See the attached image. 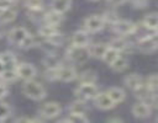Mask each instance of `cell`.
<instances>
[{"label": "cell", "instance_id": "cell-27", "mask_svg": "<svg viewBox=\"0 0 158 123\" xmlns=\"http://www.w3.org/2000/svg\"><path fill=\"white\" fill-rule=\"evenodd\" d=\"M16 16H17V11L14 7L0 10V25L10 23L11 21H14L16 18Z\"/></svg>", "mask_w": 158, "mask_h": 123}, {"label": "cell", "instance_id": "cell-20", "mask_svg": "<svg viewBox=\"0 0 158 123\" xmlns=\"http://www.w3.org/2000/svg\"><path fill=\"white\" fill-rule=\"evenodd\" d=\"M69 113H79V114H86L88 112V106L85 103L84 100H75L73 102H70L67 107Z\"/></svg>", "mask_w": 158, "mask_h": 123}, {"label": "cell", "instance_id": "cell-39", "mask_svg": "<svg viewBox=\"0 0 158 123\" xmlns=\"http://www.w3.org/2000/svg\"><path fill=\"white\" fill-rule=\"evenodd\" d=\"M126 1H127V0H106L107 5H110V6H114V7H116V6H120V5L125 4Z\"/></svg>", "mask_w": 158, "mask_h": 123}, {"label": "cell", "instance_id": "cell-28", "mask_svg": "<svg viewBox=\"0 0 158 123\" xmlns=\"http://www.w3.org/2000/svg\"><path fill=\"white\" fill-rule=\"evenodd\" d=\"M19 79V76H17V73H16V70H15V68L14 69H11V68H5L1 73H0V80H2L4 82H12V81H16Z\"/></svg>", "mask_w": 158, "mask_h": 123}, {"label": "cell", "instance_id": "cell-44", "mask_svg": "<svg viewBox=\"0 0 158 123\" xmlns=\"http://www.w3.org/2000/svg\"><path fill=\"white\" fill-rule=\"evenodd\" d=\"M90 1H99V0H90Z\"/></svg>", "mask_w": 158, "mask_h": 123}, {"label": "cell", "instance_id": "cell-15", "mask_svg": "<svg viewBox=\"0 0 158 123\" xmlns=\"http://www.w3.org/2000/svg\"><path fill=\"white\" fill-rule=\"evenodd\" d=\"M64 14H60V12H57L54 10H51L46 14H43V17H42V21L43 23H47V25H51V26H59L63 20H64Z\"/></svg>", "mask_w": 158, "mask_h": 123}, {"label": "cell", "instance_id": "cell-35", "mask_svg": "<svg viewBox=\"0 0 158 123\" xmlns=\"http://www.w3.org/2000/svg\"><path fill=\"white\" fill-rule=\"evenodd\" d=\"M44 77L48 81H56L57 80V69H46Z\"/></svg>", "mask_w": 158, "mask_h": 123}, {"label": "cell", "instance_id": "cell-12", "mask_svg": "<svg viewBox=\"0 0 158 123\" xmlns=\"http://www.w3.org/2000/svg\"><path fill=\"white\" fill-rule=\"evenodd\" d=\"M94 100V103H95V107L101 109V111H109V109H112L116 103L110 98V96L106 93V92H100L93 98Z\"/></svg>", "mask_w": 158, "mask_h": 123}, {"label": "cell", "instance_id": "cell-4", "mask_svg": "<svg viewBox=\"0 0 158 123\" xmlns=\"http://www.w3.org/2000/svg\"><path fill=\"white\" fill-rule=\"evenodd\" d=\"M30 34L28 30L23 26H17L11 28V31L7 33V39L11 44L16 46V47H21V44L23 43V41L27 38V36Z\"/></svg>", "mask_w": 158, "mask_h": 123}, {"label": "cell", "instance_id": "cell-33", "mask_svg": "<svg viewBox=\"0 0 158 123\" xmlns=\"http://www.w3.org/2000/svg\"><path fill=\"white\" fill-rule=\"evenodd\" d=\"M23 5L28 10H43V0H23Z\"/></svg>", "mask_w": 158, "mask_h": 123}, {"label": "cell", "instance_id": "cell-9", "mask_svg": "<svg viewBox=\"0 0 158 123\" xmlns=\"http://www.w3.org/2000/svg\"><path fill=\"white\" fill-rule=\"evenodd\" d=\"M86 48H79V47L70 46L68 48L65 55L73 63H84L89 58V54H88V49Z\"/></svg>", "mask_w": 158, "mask_h": 123}, {"label": "cell", "instance_id": "cell-24", "mask_svg": "<svg viewBox=\"0 0 158 123\" xmlns=\"http://www.w3.org/2000/svg\"><path fill=\"white\" fill-rule=\"evenodd\" d=\"M72 0H52L51 1V10H54L60 14H65L72 7Z\"/></svg>", "mask_w": 158, "mask_h": 123}, {"label": "cell", "instance_id": "cell-34", "mask_svg": "<svg viewBox=\"0 0 158 123\" xmlns=\"http://www.w3.org/2000/svg\"><path fill=\"white\" fill-rule=\"evenodd\" d=\"M146 85V87L148 90H151L152 92H156L157 91V75L156 74H152L147 77L146 82H143Z\"/></svg>", "mask_w": 158, "mask_h": 123}, {"label": "cell", "instance_id": "cell-38", "mask_svg": "<svg viewBox=\"0 0 158 123\" xmlns=\"http://www.w3.org/2000/svg\"><path fill=\"white\" fill-rule=\"evenodd\" d=\"M14 7V2L10 0H0V10H5V9H10Z\"/></svg>", "mask_w": 158, "mask_h": 123}, {"label": "cell", "instance_id": "cell-5", "mask_svg": "<svg viewBox=\"0 0 158 123\" xmlns=\"http://www.w3.org/2000/svg\"><path fill=\"white\" fill-rule=\"evenodd\" d=\"M136 47L142 53H153L157 49V36H144L137 39Z\"/></svg>", "mask_w": 158, "mask_h": 123}, {"label": "cell", "instance_id": "cell-37", "mask_svg": "<svg viewBox=\"0 0 158 123\" xmlns=\"http://www.w3.org/2000/svg\"><path fill=\"white\" fill-rule=\"evenodd\" d=\"M131 4L135 9H143L147 6V0H131Z\"/></svg>", "mask_w": 158, "mask_h": 123}, {"label": "cell", "instance_id": "cell-18", "mask_svg": "<svg viewBox=\"0 0 158 123\" xmlns=\"http://www.w3.org/2000/svg\"><path fill=\"white\" fill-rule=\"evenodd\" d=\"M60 31L57 26H51V25H47V23H43L40 28H38V34L43 38V39H49L57 34H59Z\"/></svg>", "mask_w": 158, "mask_h": 123}, {"label": "cell", "instance_id": "cell-17", "mask_svg": "<svg viewBox=\"0 0 158 123\" xmlns=\"http://www.w3.org/2000/svg\"><path fill=\"white\" fill-rule=\"evenodd\" d=\"M128 63H130V60H128V58L125 55V54H122V53H120L118 54V57L109 65L110 68H111V70L112 71H115V73H122L123 70H126L127 69V66H128Z\"/></svg>", "mask_w": 158, "mask_h": 123}, {"label": "cell", "instance_id": "cell-22", "mask_svg": "<svg viewBox=\"0 0 158 123\" xmlns=\"http://www.w3.org/2000/svg\"><path fill=\"white\" fill-rule=\"evenodd\" d=\"M78 82L79 84H96L98 80V74L94 70H84L80 74L77 75Z\"/></svg>", "mask_w": 158, "mask_h": 123}, {"label": "cell", "instance_id": "cell-19", "mask_svg": "<svg viewBox=\"0 0 158 123\" xmlns=\"http://www.w3.org/2000/svg\"><path fill=\"white\" fill-rule=\"evenodd\" d=\"M62 64L60 58L56 53H47V55L43 58V65L46 69H58Z\"/></svg>", "mask_w": 158, "mask_h": 123}, {"label": "cell", "instance_id": "cell-8", "mask_svg": "<svg viewBox=\"0 0 158 123\" xmlns=\"http://www.w3.org/2000/svg\"><path fill=\"white\" fill-rule=\"evenodd\" d=\"M15 70L17 73V76L25 81L35 79V76L37 75V69L31 63H19V64H16Z\"/></svg>", "mask_w": 158, "mask_h": 123}, {"label": "cell", "instance_id": "cell-30", "mask_svg": "<svg viewBox=\"0 0 158 123\" xmlns=\"http://www.w3.org/2000/svg\"><path fill=\"white\" fill-rule=\"evenodd\" d=\"M62 122H69V123H86V122H89V118L86 117V114L69 113L67 118L62 119Z\"/></svg>", "mask_w": 158, "mask_h": 123}, {"label": "cell", "instance_id": "cell-21", "mask_svg": "<svg viewBox=\"0 0 158 123\" xmlns=\"http://www.w3.org/2000/svg\"><path fill=\"white\" fill-rule=\"evenodd\" d=\"M142 26L146 30L157 31V26H158V16H157V12H149V14L144 15V17L142 20Z\"/></svg>", "mask_w": 158, "mask_h": 123}, {"label": "cell", "instance_id": "cell-3", "mask_svg": "<svg viewBox=\"0 0 158 123\" xmlns=\"http://www.w3.org/2000/svg\"><path fill=\"white\" fill-rule=\"evenodd\" d=\"M99 93V89L95 84H79L74 90V95L80 100H93Z\"/></svg>", "mask_w": 158, "mask_h": 123}, {"label": "cell", "instance_id": "cell-40", "mask_svg": "<svg viewBox=\"0 0 158 123\" xmlns=\"http://www.w3.org/2000/svg\"><path fill=\"white\" fill-rule=\"evenodd\" d=\"M15 122H32V118H26V117H20L15 119Z\"/></svg>", "mask_w": 158, "mask_h": 123}, {"label": "cell", "instance_id": "cell-7", "mask_svg": "<svg viewBox=\"0 0 158 123\" xmlns=\"http://www.w3.org/2000/svg\"><path fill=\"white\" fill-rule=\"evenodd\" d=\"M84 27L85 31L89 33H96L100 32L105 27V22L102 20L101 15H90L84 20Z\"/></svg>", "mask_w": 158, "mask_h": 123}, {"label": "cell", "instance_id": "cell-43", "mask_svg": "<svg viewBox=\"0 0 158 123\" xmlns=\"http://www.w3.org/2000/svg\"><path fill=\"white\" fill-rule=\"evenodd\" d=\"M10 1H12V2H14V4H15V2H17V1H19V0H10Z\"/></svg>", "mask_w": 158, "mask_h": 123}, {"label": "cell", "instance_id": "cell-11", "mask_svg": "<svg viewBox=\"0 0 158 123\" xmlns=\"http://www.w3.org/2000/svg\"><path fill=\"white\" fill-rule=\"evenodd\" d=\"M70 44L74 47H79V48H86L90 44V36L88 31H83V30H78L72 34L70 38Z\"/></svg>", "mask_w": 158, "mask_h": 123}, {"label": "cell", "instance_id": "cell-16", "mask_svg": "<svg viewBox=\"0 0 158 123\" xmlns=\"http://www.w3.org/2000/svg\"><path fill=\"white\" fill-rule=\"evenodd\" d=\"M109 44L106 43H102V42H99V43H94V44H89L88 46V54L89 57L91 58H95V59H101L104 53L106 52Z\"/></svg>", "mask_w": 158, "mask_h": 123}, {"label": "cell", "instance_id": "cell-2", "mask_svg": "<svg viewBox=\"0 0 158 123\" xmlns=\"http://www.w3.org/2000/svg\"><path fill=\"white\" fill-rule=\"evenodd\" d=\"M136 27H137V25H136L135 22L120 17V18L111 26V30L116 33V36L127 37V36H131V34L135 33Z\"/></svg>", "mask_w": 158, "mask_h": 123}, {"label": "cell", "instance_id": "cell-23", "mask_svg": "<svg viewBox=\"0 0 158 123\" xmlns=\"http://www.w3.org/2000/svg\"><path fill=\"white\" fill-rule=\"evenodd\" d=\"M106 93L110 96V98H111L116 105L123 102L125 98H126V92H125L121 87H117V86L110 87V89L106 91Z\"/></svg>", "mask_w": 158, "mask_h": 123}, {"label": "cell", "instance_id": "cell-36", "mask_svg": "<svg viewBox=\"0 0 158 123\" xmlns=\"http://www.w3.org/2000/svg\"><path fill=\"white\" fill-rule=\"evenodd\" d=\"M9 86L6 85V82H4L2 80H0V100H2L4 97H6L9 95Z\"/></svg>", "mask_w": 158, "mask_h": 123}, {"label": "cell", "instance_id": "cell-41", "mask_svg": "<svg viewBox=\"0 0 158 123\" xmlns=\"http://www.w3.org/2000/svg\"><path fill=\"white\" fill-rule=\"evenodd\" d=\"M106 121H107V122H110V123H111V122H123L120 117H111V118H107Z\"/></svg>", "mask_w": 158, "mask_h": 123}, {"label": "cell", "instance_id": "cell-26", "mask_svg": "<svg viewBox=\"0 0 158 123\" xmlns=\"http://www.w3.org/2000/svg\"><path fill=\"white\" fill-rule=\"evenodd\" d=\"M0 63H1L5 68H9V66H11V65H16V64H17V59H16L15 53H12V52H10V50L1 52V53H0Z\"/></svg>", "mask_w": 158, "mask_h": 123}, {"label": "cell", "instance_id": "cell-42", "mask_svg": "<svg viewBox=\"0 0 158 123\" xmlns=\"http://www.w3.org/2000/svg\"><path fill=\"white\" fill-rule=\"evenodd\" d=\"M4 28H2V25H0V38H2L4 37Z\"/></svg>", "mask_w": 158, "mask_h": 123}, {"label": "cell", "instance_id": "cell-32", "mask_svg": "<svg viewBox=\"0 0 158 123\" xmlns=\"http://www.w3.org/2000/svg\"><path fill=\"white\" fill-rule=\"evenodd\" d=\"M12 114V107L7 102H0V119L5 121Z\"/></svg>", "mask_w": 158, "mask_h": 123}, {"label": "cell", "instance_id": "cell-31", "mask_svg": "<svg viewBox=\"0 0 158 123\" xmlns=\"http://www.w3.org/2000/svg\"><path fill=\"white\" fill-rule=\"evenodd\" d=\"M101 16H102V20H104L105 25L107 23V25H110V26H112V25H114V23L120 18L118 14H117V12H115V11H112V10L105 11Z\"/></svg>", "mask_w": 158, "mask_h": 123}, {"label": "cell", "instance_id": "cell-1", "mask_svg": "<svg viewBox=\"0 0 158 123\" xmlns=\"http://www.w3.org/2000/svg\"><path fill=\"white\" fill-rule=\"evenodd\" d=\"M22 95H25L27 98H31L33 101H41L47 96V90L44 89V86L31 79V80H26L21 87Z\"/></svg>", "mask_w": 158, "mask_h": 123}, {"label": "cell", "instance_id": "cell-10", "mask_svg": "<svg viewBox=\"0 0 158 123\" xmlns=\"http://www.w3.org/2000/svg\"><path fill=\"white\" fill-rule=\"evenodd\" d=\"M77 70L74 66L72 65H60L57 69V80L58 81H63V82H70L77 80Z\"/></svg>", "mask_w": 158, "mask_h": 123}, {"label": "cell", "instance_id": "cell-13", "mask_svg": "<svg viewBox=\"0 0 158 123\" xmlns=\"http://www.w3.org/2000/svg\"><path fill=\"white\" fill-rule=\"evenodd\" d=\"M131 112L132 114L136 117V118H147L151 116L152 113V108H151V105L146 101H139V102H136L132 108H131Z\"/></svg>", "mask_w": 158, "mask_h": 123}, {"label": "cell", "instance_id": "cell-29", "mask_svg": "<svg viewBox=\"0 0 158 123\" xmlns=\"http://www.w3.org/2000/svg\"><path fill=\"white\" fill-rule=\"evenodd\" d=\"M121 52H118V50H116L115 48H112V47H107V49H106V52L104 53V55H102V58H101V60L104 62V63H106L107 65H110L117 57H118V54H120Z\"/></svg>", "mask_w": 158, "mask_h": 123}, {"label": "cell", "instance_id": "cell-25", "mask_svg": "<svg viewBox=\"0 0 158 123\" xmlns=\"http://www.w3.org/2000/svg\"><path fill=\"white\" fill-rule=\"evenodd\" d=\"M109 46L112 47V48H115L116 50H118V52H121V53H123L125 50H127V48L130 47L128 42L126 41V37H122V36H117V37L112 38V39L110 41Z\"/></svg>", "mask_w": 158, "mask_h": 123}, {"label": "cell", "instance_id": "cell-6", "mask_svg": "<svg viewBox=\"0 0 158 123\" xmlns=\"http://www.w3.org/2000/svg\"><path fill=\"white\" fill-rule=\"evenodd\" d=\"M38 112H40L41 117L47 118V119H52V118H56L57 116L60 114L62 106L56 101H49V102L43 103Z\"/></svg>", "mask_w": 158, "mask_h": 123}, {"label": "cell", "instance_id": "cell-14", "mask_svg": "<svg viewBox=\"0 0 158 123\" xmlns=\"http://www.w3.org/2000/svg\"><path fill=\"white\" fill-rule=\"evenodd\" d=\"M143 77L137 74V73H131V74H127L125 77H123V84L126 85V87H128L131 91H136L137 89H139L142 85H143Z\"/></svg>", "mask_w": 158, "mask_h": 123}]
</instances>
